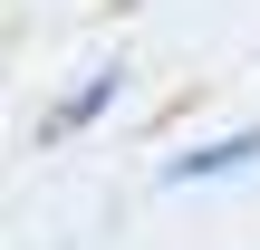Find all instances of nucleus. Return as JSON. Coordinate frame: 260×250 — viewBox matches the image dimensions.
Wrapping results in <instances>:
<instances>
[{
  "label": "nucleus",
  "instance_id": "2",
  "mask_svg": "<svg viewBox=\"0 0 260 250\" xmlns=\"http://www.w3.org/2000/svg\"><path fill=\"white\" fill-rule=\"evenodd\" d=\"M116 96H125V67H96V77H87L77 96H58V106L39 116V145H68V135H87V125H96V116H106Z\"/></svg>",
  "mask_w": 260,
  "mask_h": 250
},
{
  "label": "nucleus",
  "instance_id": "1",
  "mask_svg": "<svg viewBox=\"0 0 260 250\" xmlns=\"http://www.w3.org/2000/svg\"><path fill=\"white\" fill-rule=\"evenodd\" d=\"M251 164H260V125H241V135H212V145L164 154V193H193V183H222V173H251Z\"/></svg>",
  "mask_w": 260,
  "mask_h": 250
}]
</instances>
